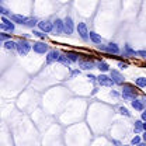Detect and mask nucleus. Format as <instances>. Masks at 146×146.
<instances>
[{
  "mask_svg": "<svg viewBox=\"0 0 146 146\" xmlns=\"http://www.w3.org/2000/svg\"><path fill=\"white\" fill-rule=\"evenodd\" d=\"M31 48H33V46H31V44H30L28 41H18L17 42V51L21 56H25V55L30 52Z\"/></svg>",
  "mask_w": 146,
  "mask_h": 146,
  "instance_id": "nucleus-1",
  "label": "nucleus"
},
{
  "mask_svg": "<svg viewBox=\"0 0 146 146\" xmlns=\"http://www.w3.org/2000/svg\"><path fill=\"white\" fill-rule=\"evenodd\" d=\"M76 28H77V33L80 34V36H82L84 41H86V39H89V34H90V33H89V30H87V25H86L84 23H79Z\"/></svg>",
  "mask_w": 146,
  "mask_h": 146,
  "instance_id": "nucleus-2",
  "label": "nucleus"
},
{
  "mask_svg": "<svg viewBox=\"0 0 146 146\" xmlns=\"http://www.w3.org/2000/svg\"><path fill=\"white\" fill-rule=\"evenodd\" d=\"M122 97L125 100H135V90H132V86H124Z\"/></svg>",
  "mask_w": 146,
  "mask_h": 146,
  "instance_id": "nucleus-3",
  "label": "nucleus"
},
{
  "mask_svg": "<svg viewBox=\"0 0 146 146\" xmlns=\"http://www.w3.org/2000/svg\"><path fill=\"white\" fill-rule=\"evenodd\" d=\"M33 49L36 54H45V52H48V45L44 42H35L33 45Z\"/></svg>",
  "mask_w": 146,
  "mask_h": 146,
  "instance_id": "nucleus-4",
  "label": "nucleus"
},
{
  "mask_svg": "<svg viewBox=\"0 0 146 146\" xmlns=\"http://www.w3.org/2000/svg\"><path fill=\"white\" fill-rule=\"evenodd\" d=\"M1 21H3V23H1V30H3V31H4V30H7V31H10V33L14 31V24L10 23L4 16L1 17Z\"/></svg>",
  "mask_w": 146,
  "mask_h": 146,
  "instance_id": "nucleus-5",
  "label": "nucleus"
},
{
  "mask_svg": "<svg viewBox=\"0 0 146 146\" xmlns=\"http://www.w3.org/2000/svg\"><path fill=\"white\" fill-rule=\"evenodd\" d=\"M38 27H39L41 31H44V33H51V31L54 30V25H52L49 21H39V23H38Z\"/></svg>",
  "mask_w": 146,
  "mask_h": 146,
  "instance_id": "nucleus-6",
  "label": "nucleus"
},
{
  "mask_svg": "<svg viewBox=\"0 0 146 146\" xmlns=\"http://www.w3.org/2000/svg\"><path fill=\"white\" fill-rule=\"evenodd\" d=\"M97 79H98V83H100L101 86H108L110 87V86H112V84H114L112 79H110L108 76H106V74H100Z\"/></svg>",
  "mask_w": 146,
  "mask_h": 146,
  "instance_id": "nucleus-7",
  "label": "nucleus"
},
{
  "mask_svg": "<svg viewBox=\"0 0 146 146\" xmlns=\"http://www.w3.org/2000/svg\"><path fill=\"white\" fill-rule=\"evenodd\" d=\"M111 79H112V82L117 83V84L124 83V77H122V74L118 72V70H111Z\"/></svg>",
  "mask_w": 146,
  "mask_h": 146,
  "instance_id": "nucleus-8",
  "label": "nucleus"
},
{
  "mask_svg": "<svg viewBox=\"0 0 146 146\" xmlns=\"http://www.w3.org/2000/svg\"><path fill=\"white\" fill-rule=\"evenodd\" d=\"M54 30L58 33V34H62V33H65V21H62V20H56L54 23Z\"/></svg>",
  "mask_w": 146,
  "mask_h": 146,
  "instance_id": "nucleus-9",
  "label": "nucleus"
},
{
  "mask_svg": "<svg viewBox=\"0 0 146 146\" xmlns=\"http://www.w3.org/2000/svg\"><path fill=\"white\" fill-rule=\"evenodd\" d=\"M55 60H59V52L58 51H49L46 56V63H52Z\"/></svg>",
  "mask_w": 146,
  "mask_h": 146,
  "instance_id": "nucleus-10",
  "label": "nucleus"
},
{
  "mask_svg": "<svg viewBox=\"0 0 146 146\" xmlns=\"http://www.w3.org/2000/svg\"><path fill=\"white\" fill-rule=\"evenodd\" d=\"M65 33L66 34H72L73 33V21L70 17H66L65 18Z\"/></svg>",
  "mask_w": 146,
  "mask_h": 146,
  "instance_id": "nucleus-11",
  "label": "nucleus"
},
{
  "mask_svg": "<svg viewBox=\"0 0 146 146\" xmlns=\"http://www.w3.org/2000/svg\"><path fill=\"white\" fill-rule=\"evenodd\" d=\"M10 18H11V21H14V23H17V24H25V23H27V20H28L27 17L20 16V14H13Z\"/></svg>",
  "mask_w": 146,
  "mask_h": 146,
  "instance_id": "nucleus-12",
  "label": "nucleus"
},
{
  "mask_svg": "<svg viewBox=\"0 0 146 146\" xmlns=\"http://www.w3.org/2000/svg\"><path fill=\"white\" fill-rule=\"evenodd\" d=\"M131 104H132V107H133V108L138 110V111H143V110H145V106H143L142 100H132V101H131Z\"/></svg>",
  "mask_w": 146,
  "mask_h": 146,
  "instance_id": "nucleus-13",
  "label": "nucleus"
},
{
  "mask_svg": "<svg viewBox=\"0 0 146 146\" xmlns=\"http://www.w3.org/2000/svg\"><path fill=\"white\" fill-rule=\"evenodd\" d=\"M89 36H90V39L94 42V44H101V36L98 35V34H96L94 31H90V34H89Z\"/></svg>",
  "mask_w": 146,
  "mask_h": 146,
  "instance_id": "nucleus-14",
  "label": "nucleus"
},
{
  "mask_svg": "<svg viewBox=\"0 0 146 146\" xmlns=\"http://www.w3.org/2000/svg\"><path fill=\"white\" fill-rule=\"evenodd\" d=\"M4 48L6 49H17V42H14V41H6L4 42Z\"/></svg>",
  "mask_w": 146,
  "mask_h": 146,
  "instance_id": "nucleus-15",
  "label": "nucleus"
},
{
  "mask_svg": "<svg viewBox=\"0 0 146 146\" xmlns=\"http://www.w3.org/2000/svg\"><path fill=\"white\" fill-rule=\"evenodd\" d=\"M135 84L138 86V87H146V77H139V79H136L135 80Z\"/></svg>",
  "mask_w": 146,
  "mask_h": 146,
  "instance_id": "nucleus-16",
  "label": "nucleus"
},
{
  "mask_svg": "<svg viewBox=\"0 0 146 146\" xmlns=\"http://www.w3.org/2000/svg\"><path fill=\"white\" fill-rule=\"evenodd\" d=\"M106 49H107L108 52H114V54H118V52H119V48L117 46V44H110Z\"/></svg>",
  "mask_w": 146,
  "mask_h": 146,
  "instance_id": "nucleus-17",
  "label": "nucleus"
},
{
  "mask_svg": "<svg viewBox=\"0 0 146 146\" xmlns=\"http://www.w3.org/2000/svg\"><path fill=\"white\" fill-rule=\"evenodd\" d=\"M97 66H98V69H100L101 72H107V70L110 69L108 65H107L106 62H98V63H97Z\"/></svg>",
  "mask_w": 146,
  "mask_h": 146,
  "instance_id": "nucleus-18",
  "label": "nucleus"
},
{
  "mask_svg": "<svg viewBox=\"0 0 146 146\" xmlns=\"http://www.w3.org/2000/svg\"><path fill=\"white\" fill-rule=\"evenodd\" d=\"M80 66L83 69H93L94 68V63L93 62H80Z\"/></svg>",
  "mask_w": 146,
  "mask_h": 146,
  "instance_id": "nucleus-19",
  "label": "nucleus"
},
{
  "mask_svg": "<svg viewBox=\"0 0 146 146\" xmlns=\"http://www.w3.org/2000/svg\"><path fill=\"white\" fill-rule=\"evenodd\" d=\"M66 56L69 58V60H72V62H76V60H77V56H79V55L76 54V52H66Z\"/></svg>",
  "mask_w": 146,
  "mask_h": 146,
  "instance_id": "nucleus-20",
  "label": "nucleus"
},
{
  "mask_svg": "<svg viewBox=\"0 0 146 146\" xmlns=\"http://www.w3.org/2000/svg\"><path fill=\"white\" fill-rule=\"evenodd\" d=\"M59 62H62V63H65V65H69V63H70V60H69V58H68L66 55H60V56H59Z\"/></svg>",
  "mask_w": 146,
  "mask_h": 146,
  "instance_id": "nucleus-21",
  "label": "nucleus"
},
{
  "mask_svg": "<svg viewBox=\"0 0 146 146\" xmlns=\"http://www.w3.org/2000/svg\"><path fill=\"white\" fill-rule=\"evenodd\" d=\"M142 129H143V124H142L141 121H136V122H135V131L139 132V131H142Z\"/></svg>",
  "mask_w": 146,
  "mask_h": 146,
  "instance_id": "nucleus-22",
  "label": "nucleus"
},
{
  "mask_svg": "<svg viewBox=\"0 0 146 146\" xmlns=\"http://www.w3.org/2000/svg\"><path fill=\"white\" fill-rule=\"evenodd\" d=\"M119 114H122V115H125V117H131V114H129V111H128L125 107H119Z\"/></svg>",
  "mask_w": 146,
  "mask_h": 146,
  "instance_id": "nucleus-23",
  "label": "nucleus"
},
{
  "mask_svg": "<svg viewBox=\"0 0 146 146\" xmlns=\"http://www.w3.org/2000/svg\"><path fill=\"white\" fill-rule=\"evenodd\" d=\"M35 24H36L35 18H28V20H27V23H25V25H28V27H34Z\"/></svg>",
  "mask_w": 146,
  "mask_h": 146,
  "instance_id": "nucleus-24",
  "label": "nucleus"
},
{
  "mask_svg": "<svg viewBox=\"0 0 146 146\" xmlns=\"http://www.w3.org/2000/svg\"><path fill=\"white\" fill-rule=\"evenodd\" d=\"M139 142H141V138H139V136H135V138H133V139L131 141V143H132V145H135V146L141 145Z\"/></svg>",
  "mask_w": 146,
  "mask_h": 146,
  "instance_id": "nucleus-25",
  "label": "nucleus"
},
{
  "mask_svg": "<svg viewBox=\"0 0 146 146\" xmlns=\"http://www.w3.org/2000/svg\"><path fill=\"white\" fill-rule=\"evenodd\" d=\"M34 35L38 36V38H45V34H42V33H39V31H34Z\"/></svg>",
  "mask_w": 146,
  "mask_h": 146,
  "instance_id": "nucleus-26",
  "label": "nucleus"
},
{
  "mask_svg": "<svg viewBox=\"0 0 146 146\" xmlns=\"http://www.w3.org/2000/svg\"><path fill=\"white\" fill-rule=\"evenodd\" d=\"M118 66H119V69H127L128 68L127 63H122V62H119V63H118Z\"/></svg>",
  "mask_w": 146,
  "mask_h": 146,
  "instance_id": "nucleus-27",
  "label": "nucleus"
},
{
  "mask_svg": "<svg viewBox=\"0 0 146 146\" xmlns=\"http://www.w3.org/2000/svg\"><path fill=\"white\" fill-rule=\"evenodd\" d=\"M138 55H141L142 58H146V51H139V52H136Z\"/></svg>",
  "mask_w": 146,
  "mask_h": 146,
  "instance_id": "nucleus-28",
  "label": "nucleus"
},
{
  "mask_svg": "<svg viewBox=\"0 0 146 146\" xmlns=\"http://www.w3.org/2000/svg\"><path fill=\"white\" fill-rule=\"evenodd\" d=\"M142 119H143V121H146V110L142 112Z\"/></svg>",
  "mask_w": 146,
  "mask_h": 146,
  "instance_id": "nucleus-29",
  "label": "nucleus"
},
{
  "mask_svg": "<svg viewBox=\"0 0 146 146\" xmlns=\"http://www.w3.org/2000/svg\"><path fill=\"white\" fill-rule=\"evenodd\" d=\"M89 79H90V80H94V79H97V77H96V76H93V74H89Z\"/></svg>",
  "mask_w": 146,
  "mask_h": 146,
  "instance_id": "nucleus-30",
  "label": "nucleus"
},
{
  "mask_svg": "<svg viewBox=\"0 0 146 146\" xmlns=\"http://www.w3.org/2000/svg\"><path fill=\"white\" fill-rule=\"evenodd\" d=\"M6 38H7V35H6V34H1V39H3V41H4Z\"/></svg>",
  "mask_w": 146,
  "mask_h": 146,
  "instance_id": "nucleus-31",
  "label": "nucleus"
},
{
  "mask_svg": "<svg viewBox=\"0 0 146 146\" xmlns=\"http://www.w3.org/2000/svg\"><path fill=\"white\" fill-rule=\"evenodd\" d=\"M143 131H145V132H146V122H145V124H143Z\"/></svg>",
  "mask_w": 146,
  "mask_h": 146,
  "instance_id": "nucleus-32",
  "label": "nucleus"
},
{
  "mask_svg": "<svg viewBox=\"0 0 146 146\" xmlns=\"http://www.w3.org/2000/svg\"><path fill=\"white\" fill-rule=\"evenodd\" d=\"M143 139H145V141H146V132H145V133H143Z\"/></svg>",
  "mask_w": 146,
  "mask_h": 146,
  "instance_id": "nucleus-33",
  "label": "nucleus"
},
{
  "mask_svg": "<svg viewBox=\"0 0 146 146\" xmlns=\"http://www.w3.org/2000/svg\"><path fill=\"white\" fill-rule=\"evenodd\" d=\"M138 146H146V145L145 143H141V145H138Z\"/></svg>",
  "mask_w": 146,
  "mask_h": 146,
  "instance_id": "nucleus-34",
  "label": "nucleus"
}]
</instances>
